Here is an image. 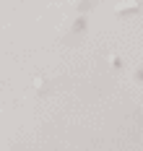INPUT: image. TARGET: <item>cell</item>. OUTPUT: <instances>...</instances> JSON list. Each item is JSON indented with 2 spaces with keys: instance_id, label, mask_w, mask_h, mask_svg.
<instances>
[{
  "instance_id": "6da1fadb",
  "label": "cell",
  "mask_w": 143,
  "mask_h": 151,
  "mask_svg": "<svg viewBox=\"0 0 143 151\" xmlns=\"http://www.w3.org/2000/svg\"><path fill=\"white\" fill-rule=\"evenodd\" d=\"M138 8V3H127V5H117V13H133Z\"/></svg>"
}]
</instances>
